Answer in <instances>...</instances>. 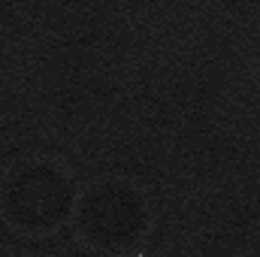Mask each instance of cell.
<instances>
[{
  "mask_svg": "<svg viewBox=\"0 0 260 257\" xmlns=\"http://www.w3.org/2000/svg\"><path fill=\"white\" fill-rule=\"evenodd\" d=\"M3 194H9L6 218L24 230H49L64 218L70 206V185L64 173L52 164L34 160L18 167L9 179Z\"/></svg>",
  "mask_w": 260,
  "mask_h": 257,
  "instance_id": "cell-1",
  "label": "cell"
},
{
  "mask_svg": "<svg viewBox=\"0 0 260 257\" xmlns=\"http://www.w3.org/2000/svg\"><path fill=\"white\" fill-rule=\"evenodd\" d=\"M118 218L142 221V206L133 203V194L118 185H100L88 191L79 209V236H100L106 248H115L118 236H127L124 227H118Z\"/></svg>",
  "mask_w": 260,
  "mask_h": 257,
  "instance_id": "cell-2",
  "label": "cell"
}]
</instances>
